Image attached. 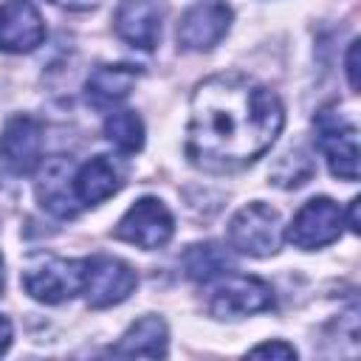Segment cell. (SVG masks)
<instances>
[{"label":"cell","mask_w":361,"mask_h":361,"mask_svg":"<svg viewBox=\"0 0 361 361\" xmlns=\"http://www.w3.org/2000/svg\"><path fill=\"white\" fill-rule=\"evenodd\" d=\"M73 175H76V166L65 155H54L37 166V186H34L37 200L48 214L59 220H71L82 209L73 189Z\"/></svg>","instance_id":"8fae6325"},{"label":"cell","mask_w":361,"mask_h":361,"mask_svg":"<svg viewBox=\"0 0 361 361\" xmlns=\"http://www.w3.org/2000/svg\"><path fill=\"white\" fill-rule=\"evenodd\" d=\"M234 11L223 0H203L183 11L178 23V45L183 51H209L231 28Z\"/></svg>","instance_id":"30bf717a"},{"label":"cell","mask_w":361,"mask_h":361,"mask_svg":"<svg viewBox=\"0 0 361 361\" xmlns=\"http://www.w3.org/2000/svg\"><path fill=\"white\" fill-rule=\"evenodd\" d=\"M228 245L248 257H271L282 245L279 212L262 200H251L228 220Z\"/></svg>","instance_id":"3957f363"},{"label":"cell","mask_w":361,"mask_h":361,"mask_svg":"<svg viewBox=\"0 0 361 361\" xmlns=\"http://www.w3.org/2000/svg\"><path fill=\"white\" fill-rule=\"evenodd\" d=\"M358 197H353L350 200V209H347V214H344V226L353 231V234H358Z\"/></svg>","instance_id":"cb8c5ba5"},{"label":"cell","mask_w":361,"mask_h":361,"mask_svg":"<svg viewBox=\"0 0 361 361\" xmlns=\"http://www.w3.org/2000/svg\"><path fill=\"white\" fill-rule=\"evenodd\" d=\"M11 336H14L11 322L0 313V355H6V353H8V347H11Z\"/></svg>","instance_id":"603a6c76"},{"label":"cell","mask_w":361,"mask_h":361,"mask_svg":"<svg viewBox=\"0 0 361 361\" xmlns=\"http://www.w3.org/2000/svg\"><path fill=\"white\" fill-rule=\"evenodd\" d=\"M51 3L65 11H93L102 6V0H51Z\"/></svg>","instance_id":"7402d4cb"},{"label":"cell","mask_w":361,"mask_h":361,"mask_svg":"<svg viewBox=\"0 0 361 361\" xmlns=\"http://www.w3.org/2000/svg\"><path fill=\"white\" fill-rule=\"evenodd\" d=\"M104 138L118 152H138L144 147V121L135 110H113L104 118Z\"/></svg>","instance_id":"ac0fdd59"},{"label":"cell","mask_w":361,"mask_h":361,"mask_svg":"<svg viewBox=\"0 0 361 361\" xmlns=\"http://www.w3.org/2000/svg\"><path fill=\"white\" fill-rule=\"evenodd\" d=\"M285 124L279 96L243 73H214L192 93L186 158L203 172H237L262 158Z\"/></svg>","instance_id":"6da1fadb"},{"label":"cell","mask_w":361,"mask_h":361,"mask_svg":"<svg viewBox=\"0 0 361 361\" xmlns=\"http://www.w3.org/2000/svg\"><path fill=\"white\" fill-rule=\"evenodd\" d=\"M248 355L251 358H282V361H288V358H296V350L288 341H279L276 338V341H265V344L251 347Z\"/></svg>","instance_id":"ffe728a7"},{"label":"cell","mask_w":361,"mask_h":361,"mask_svg":"<svg viewBox=\"0 0 361 361\" xmlns=\"http://www.w3.org/2000/svg\"><path fill=\"white\" fill-rule=\"evenodd\" d=\"M164 14V0H121L113 14V28L127 45L152 51L161 42Z\"/></svg>","instance_id":"7c38bea8"},{"label":"cell","mask_w":361,"mask_h":361,"mask_svg":"<svg viewBox=\"0 0 361 361\" xmlns=\"http://www.w3.org/2000/svg\"><path fill=\"white\" fill-rule=\"evenodd\" d=\"M231 265H234V262H231V254H228L220 243H212V240L195 243V245H189L186 254H183V271H186V276H189L192 282H197V285L214 282L217 276L228 274Z\"/></svg>","instance_id":"e0dca14e"},{"label":"cell","mask_w":361,"mask_h":361,"mask_svg":"<svg viewBox=\"0 0 361 361\" xmlns=\"http://www.w3.org/2000/svg\"><path fill=\"white\" fill-rule=\"evenodd\" d=\"M124 186V166L113 155H96L73 175V189L82 206H99Z\"/></svg>","instance_id":"5bb4252c"},{"label":"cell","mask_w":361,"mask_h":361,"mask_svg":"<svg viewBox=\"0 0 361 361\" xmlns=\"http://www.w3.org/2000/svg\"><path fill=\"white\" fill-rule=\"evenodd\" d=\"M42 121L20 113L11 116L0 133V161L14 172V175H31L42 164Z\"/></svg>","instance_id":"9c48e42d"},{"label":"cell","mask_w":361,"mask_h":361,"mask_svg":"<svg viewBox=\"0 0 361 361\" xmlns=\"http://www.w3.org/2000/svg\"><path fill=\"white\" fill-rule=\"evenodd\" d=\"M138 285L135 271L110 254H96L85 259V271H82V293L87 307L93 310H104L113 305H121Z\"/></svg>","instance_id":"5b68a950"},{"label":"cell","mask_w":361,"mask_h":361,"mask_svg":"<svg viewBox=\"0 0 361 361\" xmlns=\"http://www.w3.org/2000/svg\"><path fill=\"white\" fill-rule=\"evenodd\" d=\"M344 231V212L330 197H310L302 203V209L293 214L285 237L290 245L302 251H316L330 243H336Z\"/></svg>","instance_id":"ba28073f"},{"label":"cell","mask_w":361,"mask_h":361,"mask_svg":"<svg viewBox=\"0 0 361 361\" xmlns=\"http://www.w3.org/2000/svg\"><path fill=\"white\" fill-rule=\"evenodd\" d=\"M274 307V288L259 276L226 274V279L209 296V313L214 319H245Z\"/></svg>","instance_id":"52a82bcc"},{"label":"cell","mask_w":361,"mask_h":361,"mask_svg":"<svg viewBox=\"0 0 361 361\" xmlns=\"http://www.w3.org/2000/svg\"><path fill=\"white\" fill-rule=\"evenodd\" d=\"M316 144L330 172L338 180H358V127L347 121L336 107H324L313 116Z\"/></svg>","instance_id":"277c9868"},{"label":"cell","mask_w":361,"mask_h":361,"mask_svg":"<svg viewBox=\"0 0 361 361\" xmlns=\"http://www.w3.org/2000/svg\"><path fill=\"white\" fill-rule=\"evenodd\" d=\"M138 73L141 71L135 65H127V62L93 68V73L87 76V85H85L87 104H93L96 110H110V107L121 104L133 93Z\"/></svg>","instance_id":"2e32d148"},{"label":"cell","mask_w":361,"mask_h":361,"mask_svg":"<svg viewBox=\"0 0 361 361\" xmlns=\"http://www.w3.org/2000/svg\"><path fill=\"white\" fill-rule=\"evenodd\" d=\"M310 175H313V161L307 158V152L296 149L279 158V164L271 169V183L279 189H299L302 183L310 180Z\"/></svg>","instance_id":"d6986e66"},{"label":"cell","mask_w":361,"mask_h":361,"mask_svg":"<svg viewBox=\"0 0 361 361\" xmlns=\"http://www.w3.org/2000/svg\"><path fill=\"white\" fill-rule=\"evenodd\" d=\"M169 353V333L166 322L155 313L135 319L124 336L110 347V355L121 358H164Z\"/></svg>","instance_id":"9a60e30c"},{"label":"cell","mask_w":361,"mask_h":361,"mask_svg":"<svg viewBox=\"0 0 361 361\" xmlns=\"http://www.w3.org/2000/svg\"><path fill=\"white\" fill-rule=\"evenodd\" d=\"M172 231H175V217L166 209V203L147 195V197H138L121 214V220L113 228V237L121 243L152 251V248L166 245L172 240Z\"/></svg>","instance_id":"8992f818"},{"label":"cell","mask_w":361,"mask_h":361,"mask_svg":"<svg viewBox=\"0 0 361 361\" xmlns=\"http://www.w3.org/2000/svg\"><path fill=\"white\" fill-rule=\"evenodd\" d=\"M85 259H65L56 254H37L20 274L23 290L42 305H62L82 293Z\"/></svg>","instance_id":"7a4b0ae2"},{"label":"cell","mask_w":361,"mask_h":361,"mask_svg":"<svg viewBox=\"0 0 361 361\" xmlns=\"http://www.w3.org/2000/svg\"><path fill=\"white\" fill-rule=\"evenodd\" d=\"M3 285H6V271H3V257H0V293H3Z\"/></svg>","instance_id":"d4e9b609"},{"label":"cell","mask_w":361,"mask_h":361,"mask_svg":"<svg viewBox=\"0 0 361 361\" xmlns=\"http://www.w3.org/2000/svg\"><path fill=\"white\" fill-rule=\"evenodd\" d=\"M344 65H347L344 71H347V82H350V87H353V90H358V39H353V42H350Z\"/></svg>","instance_id":"44dd1931"},{"label":"cell","mask_w":361,"mask_h":361,"mask_svg":"<svg viewBox=\"0 0 361 361\" xmlns=\"http://www.w3.org/2000/svg\"><path fill=\"white\" fill-rule=\"evenodd\" d=\"M45 39V20L31 0H6L0 6V51L28 54Z\"/></svg>","instance_id":"4fadbf2b"}]
</instances>
